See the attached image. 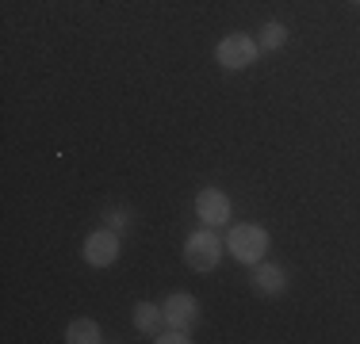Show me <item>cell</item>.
Here are the masks:
<instances>
[{"label":"cell","instance_id":"obj_2","mask_svg":"<svg viewBox=\"0 0 360 344\" xmlns=\"http://www.w3.org/2000/svg\"><path fill=\"white\" fill-rule=\"evenodd\" d=\"M219 256H222V241L211 230H200L184 241V264L195 272H211L219 264Z\"/></svg>","mask_w":360,"mask_h":344},{"label":"cell","instance_id":"obj_12","mask_svg":"<svg viewBox=\"0 0 360 344\" xmlns=\"http://www.w3.org/2000/svg\"><path fill=\"white\" fill-rule=\"evenodd\" d=\"M108 222H111V230H119L127 218H123V214H115V211H111V214H108Z\"/></svg>","mask_w":360,"mask_h":344},{"label":"cell","instance_id":"obj_8","mask_svg":"<svg viewBox=\"0 0 360 344\" xmlns=\"http://www.w3.org/2000/svg\"><path fill=\"white\" fill-rule=\"evenodd\" d=\"M65 340H70V344H100L104 337H100V325L96 322L77 317V322H70V329H65Z\"/></svg>","mask_w":360,"mask_h":344},{"label":"cell","instance_id":"obj_3","mask_svg":"<svg viewBox=\"0 0 360 344\" xmlns=\"http://www.w3.org/2000/svg\"><path fill=\"white\" fill-rule=\"evenodd\" d=\"M257 42L253 39H245V34H226V39L215 46V62L222 69H250L257 62Z\"/></svg>","mask_w":360,"mask_h":344},{"label":"cell","instance_id":"obj_9","mask_svg":"<svg viewBox=\"0 0 360 344\" xmlns=\"http://www.w3.org/2000/svg\"><path fill=\"white\" fill-rule=\"evenodd\" d=\"M161 322H165V317H161V310L153 303H139V306H134V325H139V333H146V337H150Z\"/></svg>","mask_w":360,"mask_h":344},{"label":"cell","instance_id":"obj_7","mask_svg":"<svg viewBox=\"0 0 360 344\" xmlns=\"http://www.w3.org/2000/svg\"><path fill=\"white\" fill-rule=\"evenodd\" d=\"M253 283H257L261 295H284L288 275H284V268H276V264H261V268L253 272Z\"/></svg>","mask_w":360,"mask_h":344},{"label":"cell","instance_id":"obj_6","mask_svg":"<svg viewBox=\"0 0 360 344\" xmlns=\"http://www.w3.org/2000/svg\"><path fill=\"white\" fill-rule=\"evenodd\" d=\"M161 317H165L173 329H188V325L200 317V303L192 295H169L165 306H161Z\"/></svg>","mask_w":360,"mask_h":344},{"label":"cell","instance_id":"obj_10","mask_svg":"<svg viewBox=\"0 0 360 344\" xmlns=\"http://www.w3.org/2000/svg\"><path fill=\"white\" fill-rule=\"evenodd\" d=\"M288 42V27L284 23H264L261 27V42H257V46L261 50H280Z\"/></svg>","mask_w":360,"mask_h":344},{"label":"cell","instance_id":"obj_1","mask_svg":"<svg viewBox=\"0 0 360 344\" xmlns=\"http://www.w3.org/2000/svg\"><path fill=\"white\" fill-rule=\"evenodd\" d=\"M226 249L234 253V260H242V264H261L264 253H269V230L253 226V222H242V226L230 230Z\"/></svg>","mask_w":360,"mask_h":344},{"label":"cell","instance_id":"obj_13","mask_svg":"<svg viewBox=\"0 0 360 344\" xmlns=\"http://www.w3.org/2000/svg\"><path fill=\"white\" fill-rule=\"evenodd\" d=\"M353 4H360V0H353Z\"/></svg>","mask_w":360,"mask_h":344},{"label":"cell","instance_id":"obj_4","mask_svg":"<svg viewBox=\"0 0 360 344\" xmlns=\"http://www.w3.org/2000/svg\"><path fill=\"white\" fill-rule=\"evenodd\" d=\"M119 260V234L115 230H96L89 241H84V264L92 268H108V264Z\"/></svg>","mask_w":360,"mask_h":344},{"label":"cell","instance_id":"obj_11","mask_svg":"<svg viewBox=\"0 0 360 344\" xmlns=\"http://www.w3.org/2000/svg\"><path fill=\"white\" fill-rule=\"evenodd\" d=\"M158 340H161V344H188L192 337H188V329H173V325H169V333H161Z\"/></svg>","mask_w":360,"mask_h":344},{"label":"cell","instance_id":"obj_5","mask_svg":"<svg viewBox=\"0 0 360 344\" xmlns=\"http://www.w3.org/2000/svg\"><path fill=\"white\" fill-rule=\"evenodd\" d=\"M195 214H200L207 226H222V222L230 218V199L219 187H203V192L195 195Z\"/></svg>","mask_w":360,"mask_h":344}]
</instances>
